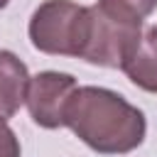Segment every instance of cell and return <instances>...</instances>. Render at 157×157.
I'll return each mask as SVG.
<instances>
[{
    "label": "cell",
    "instance_id": "1",
    "mask_svg": "<svg viewBox=\"0 0 157 157\" xmlns=\"http://www.w3.org/2000/svg\"><path fill=\"white\" fill-rule=\"evenodd\" d=\"M66 125L78 140L101 155H123L135 150L142 145L147 130L145 115L135 105L98 86L76 88L66 108Z\"/></svg>",
    "mask_w": 157,
    "mask_h": 157
},
{
    "label": "cell",
    "instance_id": "2",
    "mask_svg": "<svg viewBox=\"0 0 157 157\" xmlns=\"http://www.w3.org/2000/svg\"><path fill=\"white\" fill-rule=\"evenodd\" d=\"M142 39V20L108 2L88 7V29L81 59L96 66L123 69Z\"/></svg>",
    "mask_w": 157,
    "mask_h": 157
},
{
    "label": "cell",
    "instance_id": "3",
    "mask_svg": "<svg viewBox=\"0 0 157 157\" xmlns=\"http://www.w3.org/2000/svg\"><path fill=\"white\" fill-rule=\"evenodd\" d=\"M88 29V7L71 0H47L29 20V39L44 54L78 56Z\"/></svg>",
    "mask_w": 157,
    "mask_h": 157
},
{
    "label": "cell",
    "instance_id": "4",
    "mask_svg": "<svg viewBox=\"0 0 157 157\" xmlns=\"http://www.w3.org/2000/svg\"><path fill=\"white\" fill-rule=\"evenodd\" d=\"M76 93V81L69 74L42 71L29 78L27 88V108L37 125L42 128H61L66 125V108Z\"/></svg>",
    "mask_w": 157,
    "mask_h": 157
},
{
    "label": "cell",
    "instance_id": "5",
    "mask_svg": "<svg viewBox=\"0 0 157 157\" xmlns=\"http://www.w3.org/2000/svg\"><path fill=\"white\" fill-rule=\"evenodd\" d=\"M29 74L27 66L12 54L0 49V118H12L27 101Z\"/></svg>",
    "mask_w": 157,
    "mask_h": 157
},
{
    "label": "cell",
    "instance_id": "6",
    "mask_svg": "<svg viewBox=\"0 0 157 157\" xmlns=\"http://www.w3.org/2000/svg\"><path fill=\"white\" fill-rule=\"evenodd\" d=\"M123 71L137 88L157 93V29L155 27L140 39V47L123 66Z\"/></svg>",
    "mask_w": 157,
    "mask_h": 157
},
{
    "label": "cell",
    "instance_id": "7",
    "mask_svg": "<svg viewBox=\"0 0 157 157\" xmlns=\"http://www.w3.org/2000/svg\"><path fill=\"white\" fill-rule=\"evenodd\" d=\"M103 2H108V5H115V7H120V10H125V12H130V15H135V17H147L155 7H157V0H103Z\"/></svg>",
    "mask_w": 157,
    "mask_h": 157
},
{
    "label": "cell",
    "instance_id": "8",
    "mask_svg": "<svg viewBox=\"0 0 157 157\" xmlns=\"http://www.w3.org/2000/svg\"><path fill=\"white\" fill-rule=\"evenodd\" d=\"M0 157H20V142L5 118H0Z\"/></svg>",
    "mask_w": 157,
    "mask_h": 157
},
{
    "label": "cell",
    "instance_id": "9",
    "mask_svg": "<svg viewBox=\"0 0 157 157\" xmlns=\"http://www.w3.org/2000/svg\"><path fill=\"white\" fill-rule=\"evenodd\" d=\"M7 2H10V0H0V10H2V7L7 5Z\"/></svg>",
    "mask_w": 157,
    "mask_h": 157
},
{
    "label": "cell",
    "instance_id": "10",
    "mask_svg": "<svg viewBox=\"0 0 157 157\" xmlns=\"http://www.w3.org/2000/svg\"><path fill=\"white\" fill-rule=\"evenodd\" d=\"M155 29H157V27H155Z\"/></svg>",
    "mask_w": 157,
    "mask_h": 157
}]
</instances>
